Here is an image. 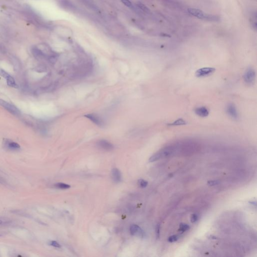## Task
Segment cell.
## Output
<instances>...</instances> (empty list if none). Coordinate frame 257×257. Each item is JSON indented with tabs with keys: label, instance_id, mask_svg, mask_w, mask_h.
<instances>
[{
	"label": "cell",
	"instance_id": "obj_18",
	"mask_svg": "<svg viewBox=\"0 0 257 257\" xmlns=\"http://www.w3.org/2000/svg\"><path fill=\"white\" fill-rule=\"evenodd\" d=\"M138 184L142 188H145L148 185V182L144 179H140L138 180Z\"/></svg>",
	"mask_w": 257,
	"mask_h": 257
},
{
	"label": "cell",
	"instance_id": "obj_1",
	"mask_svg": "<svg viewBox=\"0 0 257 257\" xmlns=\"http://www.w3.org/2000/svg\"><path fill=\"white\" fill-rule=\"evenodd\" d=\"M175 148L173 146H168L162 148L153 154L149 159L150 162H153L160 159L167 157L175 152Z\"/></svg>",
	"mask_w": 257,
	"mask_h": 257
},
{
	"label": "cell",
	"instance_id": "obj_16",
	"mask_svg": "<svg viewBox=\"0 0 257 257\" xmlns=\"http://www.w3.org/2000/svg\"><path fill=\"white\" fill-rule=\"evenodd\" d=\"M54 186H55V187L62 189H68L70 187V185L64 183H57L55 184Z\"/></svg>",
	"mask_w": 257,
	"mask_h": 257
},
{
	"label": "cell",
	"instance_id": "obj_15",
	"mask_svg": "<svg viewBox=\"0 0 257 257\" xmlns=\"http://www.w3.org/2000/svg\"><path fill=\"white\" fill-rule=\"evenodd\" d=\"M187 124V122L183 120L182 118H179L174 122L173 123L168 124L169 126H181Z\"/></svg>",
	"mask_w": 257,
	"mask_h": 257
},
{
	"label": "cell",
	"instance_id": "obj_8",
	"mask_svg": "<svg viewBox=\"0 0 257 257\" xmlns=\"http://www.w3.org/2000/svg\"><path fill=\"white\" fill-rule=\"evenodd\" d=\"M227 112L228 114L235 120L238 118V113L235 105L233 104H230L227 106Z\"/></svg>",
	"mask_w": 257,
	"mask_h": 257
},
{
	"label": "cell",
	"instance_id": "obj_20",
	"mask_svg": "<svg viewBox=\"0 0 257 257\" xmlns=\"http://www.w3.org/2000/svg\"><path fill=\"white\" fill-rule=\"evenodd\" d=\"M49 245H51L52 247H55V248H61V245L59 244V243H57V241H51L49 243Z\"/></svg>",
	"mask_w": 257,
	"mask_h": 257
},
{
	"label": "cell",
	"instance_id": "obj_10",
	"mask_svg": "<svg viewBox=\"0 0 257 257\" xmlns=\"http://www.w3.org/2000/svg\"><path fill=\"white\" fill-rule=\"evenodd\" d=\"M0 74L2 77H4V78H6V81H7V84L9 86L11 87H17V85L16 84L14 79L11 75H9L7 72H6V71H5L3 70H0Z\"/></svg>",
	"mask_w": 257,
	"mask_h": 257
},
{
	"label": "cell",
	"instance_id": "obj_7",
	"mask_svg": "<svg viewBox=\"0 0 257 257\" xmlns=\"http://www.w3.org/2000/svg\"><path fill=\"white\" fill-rule=\"evenodd\" d=\"M85 117H87V118H88L91 122H93V123L97 125V126L101 127L104 126V122L103 120L101 119V118H100V116H98L97 115L90 114L86 115Z\"/></svg>",
	"mask_w": 257,
	"mask_h": 257
},
{
	"label": "cell",
	"instance_id": "obj_24",
	"mask_svg": "<svg viewBox=\"0 0 257 257\" xmlns=\"http://www.w3.org/2000/svg\"><path fill=\"white\" fill-rule=\"evenodd\" d=\"M160 224H158L156 225V235L157 238H159L160 237Z\"/></svg>",
	"mask_w": 257,
	"mask_h": 257
},
{
	"label": "cell",
	"instance_id": "obj_26",
	"mask_svg": "<svg viewBox=\"0 0 257 257\" xmlns=\"http://www.w3.org/2000/svg\"><path fill=\"white\" fill-rule=\"evenodd\" d=\"M0 184H4V185L7 184V182L6 181V180L4 178L2 177V176H0Z\"/></svg>",
	"mask_w": 257,
	"mask_h": 257
},
{
	"label": "cell",
	"instance_id": "obj_11",
	"mask_svg": "<svg viewBox=\"0 0 257 257\" xmlns=\"http://www.w3.org/2000/svg\"><path fill=\"white\" fill-rule=\"evenodd\" d=\"M130 233L133 235H136L143 238L144 233L140 227L137 224H133L130 227Z\"/></svg>",
	"mask_w": 257,
	"mask_h": 257
},
{
	"label": "cell",
	"instance_id": "obj_5",
	"mask_svg": "<svg viewBox=\"0 0 257 257\" xmlns=\"http://www.w3.org/2000/svg\"><path fill=\"white\" fill-rule=\"evenodd\" d=\"M215 71V68L213 67H204L200 68L195 72V76L197 77H208L214 74Z\"/></svg>",
	"mask_w": 257,
	"mask_h": 257
},
{
	"label": "cell",
	"instance_id": "obj_22",
	"mask_svg": "<svg viewBox=\"0 0 257 257\" xmlns=\"http://www.w3.org/2000/svg\"><path fill=\"white\" fill-rule=\"evenodd\" d=\"M138 6H139V7L142 10L144 11H145V12H148V11H149V9H148V8L145 5L143 4H142V3H138Z\"/></svg>",
	"mask_w": 257,
	"mask_h": 257
},
{
	"label": "cell",
	"instance_id": "obj_12",
	"mask_svg": "<svg viewBox=\"0 0 257 257\" xmlns=\"http://www.w3.org/2000/svg\"><path fill=\"white\" fill-rule=\"evenodd\" d=\"M195 113L197 116L204 118L208 116L209 111L206 107H198L195 109Z\"/></svg>",
	"mask_w": 257,
	"mask_h": 257
},
{
	"label": "cell",
	"instance_id": "obj_21",
	"mask_svg": "<svg viewBox=\"0 0 257 257\" xmlns=\"http://www.w3.org/2000/svg\"><path fill=\"white\" fill-rule=\"evenodd\" d=\"M220 184V181L218 180H210L207 182V184L210 186H215Z\"/></svg>",
	"mask_w": 257,
	"mask_h": 257
},
{
	"label": "cell",
	"instance_id": "obj_9",
	"mask_svg": "<svg viewBox=\"0 0 257 257\" xmlns=\"http://www.w3.org/2000/svg\"><path fill=\"white\" fill-rule=\"evenodd\" d=\"M97 146L100 149H103L105 151L112 150L114 149V146L111 143L105 140H100L97 143Z\"/></svg>",
	"mask_w": 257,
	"mask_h": 257
},
{
	"label": "cell",
	"instance_id": "obj_4",
	"mask_svg": "<svg viewBox=\"0 0 257 257\" xmlns=\"http://www.w3.org/2000/svg\"><path fill=\"white\" fill-rule=\"evenodd\" d=\"M0 105L14 115L18 116L20 115V111L16 106L8 103L4 100L0 99Z\"/></svg>",
	"mask_w": 257,
	"mask_h": 257
},
{
	"label": "cell",
	"instance_id": "obj_14",
	"mask_svg": "<svg viewBox=\"0 0 257 257\" xmlns=\"http://www.w3.org/2000/svg\"><path fill=\"white\" fill-rule=\"evenodd\" d=\"M12 222V220L7 217H0V226L9 225Z\"/></svg>",
	"mask_w": 257,
	"mask_h": 257
},
{
	"label": "cell",
	"instance_id": "obj_17",
	"mask_svg": "<svg viewBox=\"0 0 257 257\" xmlns=\"http://www.w3.org/2000/svg\"><path fill=\"white\" fill-rule=\"evenodd\" d=\"M189 228L190 227L187 224L181 223L179 225V231L183 233L189 230Z\"/></svg>",
	"mask_w": 257,
	"mask_h": 257
},
{
	"label": "cell",
	"instance_id": "obj_25",
	"mask_svg": "<svg viewBox=\"0 0 257 257\" xmlns=\"http://www.w3.org/2000/svg\"><path fill=\"white\" fill-rule=\"evenodd\" d=\"M121 1L126 6H128V7H131L132 6V4L131 2H130L128 0H121Z\"/></svg>",
	"mask_w": 257,
	"mask_h": 257
},
{
	"label": "cell",
	"instance_id": "obj_13",
	"mask_svg": "<svg viewBox=\"0 0 257 257\" xmlns=\"http://www.w3.org/2000/svg\"><path fill=\"white\" fill-rule=\"evenodd\" d=\"M111 175L113 180L116 183L121 182L122 180L121 173L118 169L114 168L111 171Z\"/></svg>",
	"mask_w": 257,
	"mask_h": 257
},
{
	"label": "cell",
	"instance_id": "obj_19",
	"mask_svg": "<svg viewBox=\"0 0 257 257\" xmlns=\"http://www.w3.org/2000/svg\"><path fill=\"white\" fill-rule=\"evenodd\" d=\"M178 239V237L177 235H171L168 239V241L170 242V243H173V242L177 241Z\"/></svg>",
	"mask_w": 257,
	"mask_h": 257
},
{
	"label": "cell",
	"instance_id": "obj_3",
	"mask_svg": "<svg viewBox=\"0 0 257 257\" xmlns=\"http://www.w3.org/2000/svg\"><path fill=\"white\" fill-rule=\"evenodd\" d=\"M243 78L245 83L250 85L253 84L256 80V72L255 70L252 67H248L245 70Z\"/></svg>",
	"mask_w": 257,
	"mask_h": 257
},
{
	"label": "cell",
	"instance_id": "obj_2",
	"mask_svg": "<svg viewBox=\"0 0 257 257\" xmlns=\"http://www.w3.org/2000/svg\"><path fill=\"white\" fill-rule=\"evenodd\" d=\"M187 12L192 16L202 20L217 21L218 20L220 19V18H218V16L207 14L206 13H204L202 11L195 8H189L187 9Z\"/></svg>",
	"mask_w": 257,
	"mask_h": 257
},
{
	"label": "cell",
	"instance_id": "obj_6",
	"mask_svg": "<svg viewBox=\"0 0 257 257\" xmlns=\"http://www.w3.org/2000/svg\"><path fill=\"white\" fill-rule=\"evenodd\" d=\"M3 146L8 150L17 151L20 149V146L17 143L9 139H4L3 141Z\"/></svg>",
	"mask_w": 257,
	"mask_h": 257
},
{
	"label": "cell",
	"instance_id": "obj_23",
	"mask_svg": "<svg viewBox=\"0 0 257 257\" xmlns=\"http://www.w3.org/2000/svg\"><path fill=\"white\" fill-rule=\"evenodd\" d=\"M198 216L195 214H192V215H191L190 221L192 223L195 222L198 220Z\"/></svg>",
	"mask_w": 257,
	"mask_h": 257
}]
</instances>
